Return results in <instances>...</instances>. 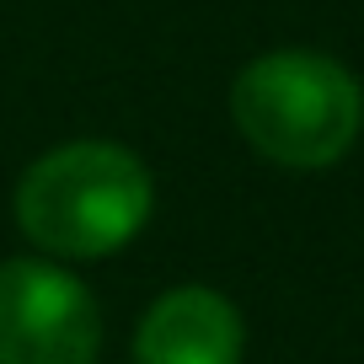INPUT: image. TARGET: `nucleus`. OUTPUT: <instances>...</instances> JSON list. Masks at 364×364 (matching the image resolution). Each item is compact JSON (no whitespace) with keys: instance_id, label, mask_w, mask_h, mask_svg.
<instances>
[{"instance_id":"1","label":"nucleus","mask_w":364,"mask_h":364,"mask_svg":"<svg viewBox=\"0 0 364 364\" xmlns=\"http://www.w3.org/2000/svg\"><path fill=\"white\" fill-rule=\"evenodd\" d=\"M150 204L145 161L113 139H70L16 182V225L48 257H107L145 230Z\"/></svg>"},{"instance_id":"2","label":"nucleus","mask_w":364,"mask_h":364,"mask_svg":"<svg viewBox=\"0 0 364 364\" xmlns=\"http://www.w3.org/2000/svg\"><path fill=\"white\" fill-rule=\"evenodd\" d=\"M230 113L247 145L273 166L316 171L359 139L364 91L338 59L316 48H273L236 75Z\"/></svg>"},{"instance_id":"3","label":"nucleus","mask_w":364,"mask_h":364,"mask_svg":"<svg viewBox=\"0 0 364 364\" xmlns=\"http://www.w3.org/2000/svg\"><path fill=\"white\" fill-rule=\"evenodd\" d=\"M102 316L75 273L43 257L0 262V364H91Z\"/></svg>"},{"instance_id":"4","label":"nucleus","mask_w":364,"mask_h":364,"mask_svg":"<svg viewBox=\"0 0 364 364\" xmlns=\"http://www.w3.org/2000/svg\"><path fill=\"white\" fill-rule=\"evenodd\" d=\"M241 316L220 289L177 284L139 316L134 364H241Z\"/></svg>"}]
</instances>
